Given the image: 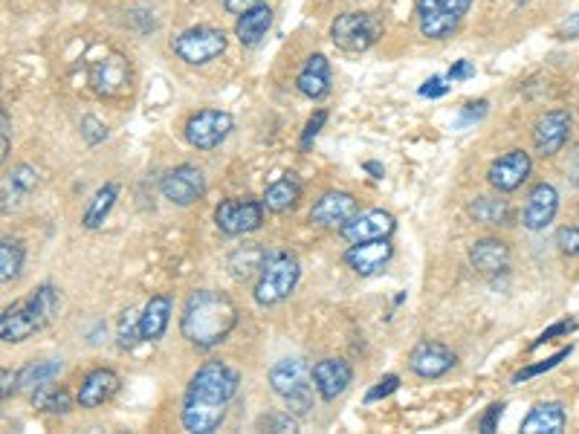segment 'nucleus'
Returning <instances> with one entry per match:
<instances>
[{"label":"nucleus","instance_id":"4c0bfd02","mask_svg":"<svg viewBox=\"0 0 579 434\" xmlns=\"http://www.w3.org/2000/svg\"><path fill=\"white\" fill-rule=\"evenodd\" d=\"M556 246H559L562 255L579 258V220L571 223V226H562V229L556 232Z\"/></svg>","mask_w":579,"mask_h":434},{"label":"nucleus","instance_id":"f257e3e1","mask_svg":"<svg viewBox=\"0 0 579 434\" xmlns=\"http://www.w3.org/2000/svg\"><path fill=\"white\" fill-rule=\"evenodd\" d=\"M238 385H241L238 371L221 359H209L206 365H200L183 397V411H180L183 429L192 434L218 432L226 420L232 397L238 394Z\"/></svg>","mask_w":579,"mask_h":434},{"label":"nucleus","instance_id":"4be33fe9","mask_svg":"<svg viewBox=\"0 0 579 434\" xmlns=\"http://www.w3.org/2000/svg\"><path fill=\"white\" fill-rule=\"evenodd\" d=\"M296 90L310 102H319L331 93V61L322 53L310 55L304 61L302 73L296 76Z\"/></svg>","mask_w":579,"mask_h":434},{"label":"nucleus","instance_id":"dca6fc26","mask_svg":"<svg viewBox=\"0 0 579 434\" xmlns=\"http://www.w3.org/2000/svg\"><path fill=\"white\" fill-rule=\"evenodd\" d=\"M571 125H574V119H571L568 110L559 108L542 113V116L536 119V125H533V145H536V151H539L545 160L556 157V154L565 148L568 136H571Z\"/></svg>","mask_w":579,"mask_h":434},{"label":"nucleus","instance_id":"4468645a","mask_svg":"<svg viewBox=\"0 0 579 434\" xmlns=\"http://www.w3.org/2000/svg\"><path fill=\"white\" fill-rule=\"evenodd\" d=\"M455 365H458L455 351H449L443 342L435 339H423L409 351V371L420 380H441Z\"/></svg>","mask_w":579,"mask_h":434},{"label":"nucleus","instance_id":"cd10ccee","mask_svg":"<svg viewBox=\"0 0 579 434\" xmlns=\"http://www.w3.org/2000/svg\"><path fill=\"white\" fill-rule=\"evenodd\" d=\"M38 189V171L32 165L21 163L12 171L3 174V212H9V206H15L21 197H29Z\"/></svg>","mask_w":579,"mask_h":434},{"label":"nucleus","instance_id":"a211bd4d","mask_svg":"<svg viewBox=\"0 0 579 434\" xmlns=\"http://www.w3.org/2000/svg\"><path fill=\"white\" fill-rule=\"evenodd\" d=\"M391 258H394V244H391V238L351 244L345 249V255H342L345 267L357 272L359 278H371V275H377L380 270H386Z\"/></svg>","mask_w":579,"mask_h":434},{"label":"nucleus","instance_id":"39448f33","mask_svg":"<svg viewBox=\"0 0 579 434\" xmlns=\"http://www.w3.org/2000/svg\"><path fill=\"white\" fill-rule=\"evenodd\" d=\"M302 278V264L293 252L276 249L267 255L264 267L258 272V281L252 287V299L258 307H276L284 299L293 296Z\"/></svg>","mask_w":579,"mask_h":434},{"label":"nucleus","instance_id":"0eeeda50","mask_svg":"<svg viewBox=\"0 0 579 434\" xmlns=\"http://www.w3.org/2000/svg\"><path fill=\"white\" fill-rule=\"evenodd\" d=\"M264 215H267L264 200L229 197V200H221L215 209V226L226 238H241L249 232H258L264 226Z\"/></svg>","mask_w":579,"mask_h":434},{"label":"nucleus","instance_id":"a18cd8bd","mask_svg":"<svg viewBox=\"0 0 579 434\" xmlns=\"http://www.w3.org/2000/svg\"><path fill=\"white\" fill-rule=\"evenodd\" d=\"M449 79H443V76H432V79H426V82L420 84V96L423 99H443L446 93H449Z\"/></svg>","mask_w":579,"mask_h":434},{"label":"nucleus","instance_id":"6ab92c4d","mask_svg":"<svg viewBox=\"0 0 579 434\" xmlns=\"http://www.w3.org/2000/svg\"><path fill=\"white\" fill-rule=\"evenodd\" d=\"M559 212V191L553 183H536L522 209V226L527 232H545Z\"/></svg>","mask_w":579,"mask_h":434},{"label":"nucleus","instance_id":"8fccbe9b","mask_svg":"<svg viewBox=\"0 0 579 434\" xmlns=\"http://www.w3.org/2000/svg\"><path fill=\"white\" fill-rule=\"evenodd\" d=\"M568 180L579 189V142L568 151Z\"/></svg>","mask_w":579,"mask_h":434},{"label":"nucleus","instance_id":"e433bc0d","mask_svg":"<svg viewBox=\"0 0 579 434\" xmlns=\"http://www.w3.org/2000/svg\"><path fill=\"white\" fill-rule=\"evenodd\" d=\"M571 353H574V348L568 345V348L556 351L553 356H548V359H542V362H536V365H527V368H522V371H516V374H513V385L533 380V377H539V374H548V371H553L562 359H568Z\"/></svg>","mask_w":579,"mask_h":434},{"label":"nucleus","instance_id":"de8ad7c7","mask_svg":"<svg viewBox=\"0 0 579 434\" xmlns=\"http://www.w3.org/2000/svg\"><path fill=\"white\" fill-rule=\"evenodd\" d=\"M15 391H21V377H18V371H9V368H3V388H0L3 400H9Z\"/></svg>","mask_w":579,"mask_h":434},{"label":"nucleus","instance_id":"423d86ee","mask_svg":"<svg viewBox=\"0 0 579 434\" xmlns=\"http://www.w3.org/2000/svg\"><path fill=\"white\" fill-rule=\"evenodd\" d=\"M383 38V21L374 12H345L331 24L333 47L342 53H365Z\"/></svg>","mask_w":579,"mask_h":434},{"label":"nucleus","instance_id":"a19ab883","mask_svg":"<svg viewBox=\"0 0 579 434\" xmlns=\"http://www.w3.org/2000/svg\"><path fill=\"white\" fill-rule=\"evenodd\" d=\"M579 327L577 319H562V322H556V325H551L545 333H539V339L530 345V351H536L539 345H545V342H553L556 336H568V333H574Z\"/></svg>","mask_w":579,"mask_h":434},{"label":"nucleus","instance_id":"49530a36","mask_svg":"<svg viewBox=\"0 0 579 434\" xmlns=\"http://www.w3.org/2000/svg\"><path fill=\"white\" fill-rule=\"evenodd\" d=\"M475 76V64L467 61V58H461V61H455L452 67H449V73H446V79L449 82H467Z\"/></svg>","mask_w":579,"mask_h":434},{"label":"nucleus","instance_id":"5701e85b","mask_svg":"<svg viewBox=\"0 0 579 434\" xmlns=\"http://www.w3.org/2000/svg\"><path fill=\"white\" fill-rule=\"evenodd\" d=\"M568 426V414L559 400H548V403H536L530 408V414L522 420L519 432L522 434H562Z\"/></svg>","mask_w":579,"mask_h":434},{"label":"nucleus","instance_id":"393cba45","mask_svg":"<svg viewBox=\"0 0 579 434\" xmlns=\"http://www.w3.org/2000/svg\"><path fill=\"white\" fill-rule=\"evenodd\" d=\"M171 310H174V304H171V296H166V293L148 299V304L139 313L142 342H160L166 336L168 322H171Z\"/></svg>","mask_w":579,"mask_h":434},{"label":"nucleus","instance_id":"f3484780","mask_svg":"<svg viewBox=\"0 0 579 434\" xmlns=\"http://www.w3.org/2000/svg\"><path fill=\"white\" fill-rule=\"evenodd\" d=\"M397 232V217L386 212V209H368V212H359L357 217H351L339 235L348 241V244H362V241H380V238H391Z\"/></svg>","mask_w":579,"mask_h":434},{"label":"nucleus","instance_id":"37998d69","mask_svg":"<svg viewBox=\"0 0 579 434\" xmlns=\"http://www.w3.org/2000/svg\"><path fill=\"white\" fill-rule=\"evenodd\" d=\"M487 110H490V102L487 99H478V102H467L464 110H461V116H458V122L461 125H472V122H481L484 116H487Z\"/></svg>","mask_w":579,"mask_h":434},{"label":"nucleus","instance_id":"864d4df0","mask_svg":"<svg viewBox=\"0 0 579 434\" xmlns=\"http://www.w3.org/2000/svg\"><path fill=\"white\" fill-rule=\"evenodd\" d=\"M362 168H365V171H368V174H371L374 180H383V177H386V168H383L380 163H365Z\"/></svg>","mask_w":579,"mask_h":434},{"label":"nucleus","instance_id":"603ef678","mask_svg":"<svg viewBox=\"0 0 579 434\" xmlns=\"http://www.w3.org/2000/svg\"><path fill=\"white\" fill-rule=\"evenodd\" d=\"M562 32H565L568 38H579V12L574 15V18H568V21H565V27H562Z\"/></svg>","mask_w":579,"mask_h":434},{"label":"nucleus","instance_id":"f8f14e48","mask_svg":"<svg viewBox=\"0 0 579 434\" xmlns=\"http://www.w3.org/2000/svg\"><path fill=\"white\" fill-rule=\"evenodd\" d=\"M134 76H131V64L128 58L119 53H111L108 58L96 61L90 70V84L102 99H125L134 87Z\"/></svg>","mask_w":579,"mask_h":434},{"label":"nucleus","instance_id":"58836bf2","mask_svg":"<svg viewBox=\"0 0 579 434\" xmlns=\"http://www.w3.org/2000/svg\"><path fill=\"white\" fill-rule=\"evenodd\" d=\"M325 122H328V110H316V113L307 119V125H304V131H302V139H299V148H302V151H310V148H313V142H316V136L322 134Z\"/></svg>","mask_w":579,"mask_h":434},{"label":"nucleus","instance_id":"1a4fd4ad","mask_svg":"<svg viewBox=\"0 0 579 434\" xmlns=\"http://www.w3.org/2000/svg\"><path fill=\"white\" fill-rule=\"evenodd\" d=\"M226 35L223 29L215 27H192L186 32H180L174 41H171V50L180 61L192 64V67H203L215 58H221L226 53Z\"/></svg>","mask_w":579,"mask_h":434},{"label":"nucleus","instance_id":"79ce46f5","mask_svg":"<svg viewBox=\"0 0 579 434\" xmlns=\"http://www.w3.org/2000/svg\"><path fill=\"white\" fill-rule=\"evenodd\" d=\"M400 388V377L397 374H386L383 380H377V385L365 394V403H377V400H386L394 391Z\"/></svg>","mask_w":579,"mask_h":434},{"label":"nucleus","instance_id":"b1692460","mask_svg":"<svg viewBox=\"0 0 579 434\" xmlns=\"http://www.w3.org/2000/svg\"><path fill=\"white\" fill-rule=\"evenodd\" d=\"M469 264L484 275H498L510 267V246L498 238H478L469 246Z\"/></svg>","mask_w":579,"mask_h":434},{"label":"nucleus","instance_id":"7ed1b4c3","mask_svg":"<svg viewBox=\"0 0 579 434\" xmlns=\"http://www.w3.org/2000/svg\"><path fill=\"white\" fill-rule=\"evenodd\" d=\"M61 307V296L53 284H41L29 293L24 301H15L12 307L3 310L0 319V336L6 345H21L29 336H35L38 330L50 325L58 316Z\"/></svg>","mask_w":579,"mask_h":434},{"label":"nucleus","instance_id":"a878e982","mask_svg":"<svg viewBox=\"0 0 579 434\" xmlns=\"http://www.w3.org/2000/svg\"><path fill=\"white\" fill-rule=\"evenodd\" d=\"M261 200H264V206H267L270 215H284V212L296 209V203L302 200V180H299V174L287 171L281 180L267 186Z\"/></svg>","mask_w":579,"mask_h":434},{"label":"nucleus","instance_id":"72a5a7b5","mask_svg":"<svg viewBox=\"0 0 579 434\" xmlns=\"http://www.w3.org/2000/svg\"><path fill=\"white\" fill-rule=\"evenodd\" d=\"M32 406L38 411H47V414H70L73 411V400H70V391L67 388H56L53 382L38 388L32 394Z\"/></svg>","mask_w":579,"mask_h":434},{"label":"nucleus","instance_id":"3c124183","mask_svg":"<svg viewBox=\"0 0 579 434\" xmlns=\"http://www.w3.org/2000/svg\"><path fill=\"white\" fill-rule=\"evenodd\" d=\"M0 125H3V134H0V142H3L0 151H3V154H0V160L6 163V157H9V113H6V110L0 113Z\"/></svg>","mask_w":579,"mask_h":434},{"label":"nucleus","instance_id":"20e7f679","mask_svg":"<svg viewBox=\"0 0 579 434\" xmlns=\"http://www.w3.org/2000/svg\"><path fill=\"white\" fill-rule=\"evenodd\" d=\"M270 388L278 400H284V406L290 408L296 417L310 414L316 406V382H313V368L299 359V356H287L278 359L270 368Z\"/></svg>","mask_w":579,"mask_h":434},{"label":"nucleus","instance_id":"6e6552de","mask_svg":"<svg viewBox=\"0 0 579 434\" xmlns=\"http://www.w3.org/2000/svg\"><path fill=\"white\" fill-rule=\"evenodd\" d=\"M472 0H417V24L423 38L443 41L464 21Z\"/></svg>","mask_w":579,"mask_h":434},{"label":"nucleus","instance_id":"5fc2aeb1","mask_svg":"<svg viewBox=\"0 0 579 434\" xmlns=\"http://www.w3.org/2000/svg\"><path fill=\"white\" fill-rule=\"evenodd\" d=\"M516 3H519V6H524V3H527V0H516Z\"/></svg>","mask_w":579,"mask_h":434},{"label":"nucleus","instance_id":"c85d7f7f","mask_svg":"<svg viewBox=\"0 0 579 434\" xmlns=\"http://www.w3.org/2000/svg\"><path fill=\"white\" fill-rule=\"evenodd\" d=\"M469 217L481 226H510L513 223V209L507 200H498V197H487V194H478L472 203L467 206Z\"/></svg>","mask_w":579,"mask_h":434},{"label":"nucleus","instance_id":"ddd939ff","mask_svg":"<svg viewBox=\"0 0 579 434\" xmlns=\"http://www.w3.org/2000/svg\"><path fill=\"white\" fill-rule=\"evenodd\" d=\"M530 171H533L530 154L522 151V148H513V151L501 154L498 160L490 163V168H487V183H490L498 194H513V191H519L524 183H527Z\"/></svg>","mask_w":579,"mask_h":434},{"label":"nucleus","instance_id":"aec40b11","mask_svg":"<svg viewBox=\"0 0 579 434\" xmlns=\"http://www.w3.org/2000/svg\"><path fill=\"white\" fill-rule=\"evenodd\" d=\"M313 382H316V391L325 403H333L336 397H342L351 382H354V368L348 359H339V356H328V359H319L313 365Z\"/></svg>","mask_w":579,"mask_h":434},{"label":"nucleus","instance_id":"f704fd0d","mask_svg":"<svg viewBox=\"0 0 579 434\" xmlns=\"http://www.w3.org/2000/svg\"><path fill=\"white\" fill-rule=\"evenodd\" d=\"M116 342L122 351H134L139 342H142V327H139V313L137 310H125L119 316V327H116Z\"/></svg>","mask_w":579,"mask_h":434},{"label":"nucleus","instance_id":"9b49d317","mask_svg":"<svg viewBox=\"0 0 579 434\" xmlns=\"http://www.w3.org/2000/svg\"><path fill=\"white\" fill-rule=\"evenodd\" d=\"M160 191H163L168 203H174L180 209H189L197 200H203V194H206V174L197 165H177V168L163 174Z\"/></svg>","mask_w":579,"mask_h":434},{"label":"nucleus","instance_id":"f03ea898","mask_svg":"<svg viewBox=\"0 0 579 434\" xmlns=\"http://www.w3.org/2000/svg\"><path fill=\"white\" fill-rule=\"evenodd\" d=\"M238 325V307L226 293L194 290L180 313V333L197 351H212L229 339Z\"/></svg>","mask_w":579,"mask_h":434},{"label":"nucleus","instance_id":"2f4dec72","mask_svg":"<svg viewBox=\"0 0 579 434\" xmlns=\"http://www.w3.org/2000/svg\"><path fill=\"white\" fill-rule=\"evenodd\" d=\"M267 255H270V252L264 249V244L238 246V249L229 255V272H232L238 281H247L252 272H261Z\"/></svg>","mask_w":579,"mask_h":434},{"label":"nucleus","instance_id":"9d476101","mask_svg":"<svg viewBox=\"0 0 579 434\" xmlns=\"http://www.w3.org/2000/svg\"><path fill=\"white\" fill-rule=\"evenodd\" d=\"M232 131H235L232 113L218 108L197 110V113H192V116L186 119V128H183L186 142H189L192 148H197V151H212V148H218Z\"/></svg>","mask_w":579,"mask_h":434},{"label":"nucleus","instance_id":"bb28decb","mask_svg":"<svg viewBox=\"0 0 579 434\" xmlns=\"http://www.w3.org/2000/svg\"><path fill=\"white\" fill-rule=\"evenodd\" d=\"M273 27V9L267 3L252 6L244 15H238L235 24V38L241 41V47H255L261 44V38H267V32Z\"/></svg>","mask_w":579,"mask_h":434},{"label":"nucleus","instance_id":"c9c22d12","mask_svg":"<svg viewBox=\"0 0 579 434\" xmlns=\"http://www.w3.org/2000/svg\"><path fill=\"white\" fill-rule=\"evenodd\" d=\"M255 429L276 434H293L299 432V420H296L293 411H270V414H261V417L255 420Z\"/></svg>","mask_w":579,"mask_h":434},{"label":"nucleus","instance_id":"7c9ffc66","mask_svg":"<svg viewBox=\"0 0 579 434\" xmlns=\"http://www.w3.org/2000/svg\"><path fill=\"white\" fill-rule=\"evenodd\" d=\"M61 368H64V362H61V359H41V362H29V365H24V368L18 371V377H21V391H27L29 397H32L38 388H44V385H50V382L56 380L58 374H61Z\"/></svg>","mask_w":579,"mask_h":434},{"label":"nucleus","instance_id":"c756f323","mask_svg":"<svg viewBox=\"0 0 579 434\" xmlns=\"http://www.w3.org/2000/svg\"><path fill=\"white\" fill-rule=\"evenodd\" d=\"M116 200H119V183H105L102 189L93 194V200H90L87 209H84L82 215L84 229H99L113 212Z\"/></svg>","mask_w":579,"mask_h":434},{"label":"nucleus","instance_id":"ea45409f","mask_svg":"<svg viewBox=\"0 0 579 434\" xmlns=\"http://www.w3.org/2000/svg\"><path fill=\"white\" fill-rule=\"evenodd\" d=\"M79 128H82V136L87 145H99V142H105V139H108V125H105V122H99V119H96V116H90V113L84 116Z\"/></svg>","mask_w":579,"mask_h":434},{"label":"nucleus","instance_id":"2eb2a0df","mask_svg":"<svg viewBox=\"0 0 579 434\" xmlns=\"http://www.w3.org/2000/svg\"><path fill=\"white\" fill-rule=\"evenodd\" d=\"M359 215V200L351 191H325L313 209H310V223L319 229H342L351 217Z\"/></svg>","mask_w":579,"mask_h":434},{"label":"nucleus","instance_id":"473e14b6","mask_svg":"<svg viewBox=\"0 0 579 434\" xmlns=\"http://www.w3.org/2000/svg\"><path fill=\"white\" fill-rule=\"evenodd\" d=\"M24 258H27V249L18 238L0 241V281H3V287L18 281V275L24 270Z\"/></svg>","mask_w":579,"mask_h":434},{"label":"nucleus","instance_id":"412c9836","mask_svg":"<svg viewBox=\"0 0 579 434\" xmlns=\"http://www.w3.org/2000/svg\"><path fill=\"white\" fill-rule=\"evenodd\" d=\"M122 380L113 368H93L79 385V394H76V403L82 408H102L105 403H111L113 397L119 394Z\"/></svg>","mask_w":579,"mask_h":434},{"label":"nucleus","instance_id":"c03bdc74","mask_svg":"<svg viewBox=\"0 0 579 434\" xmlns=\"http://www.w3.org/2000/svg\"><path fill=\"white\" fill-rule=\"evenodd\" d=\"M504 408H507V403H493V406L484 411V417L478 420V432L490 434L496 432L498 423H501V417H504Z\"/></svg>","mask_w":579,"mask_h":434},{"label":"nucleus","instance_id":"09e8293b","mask_svg":"<svg viewBox=\"0 0 579 434\" xmlns=\"http://www.w3.org/2000/svg\"><path fill=\"white\" fill-rule=\"evenodd\" d=\"M221 3L226 12H232V15H244L247 9H252V6H261L264 0H221Z\"/></svg>","mask_w":579,"mask_h":434}]
</instances>
